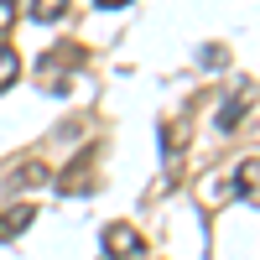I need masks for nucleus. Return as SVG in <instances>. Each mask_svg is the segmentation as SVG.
Returning <instances> with one entry per match:
<instances>
[{
	"label": "nucleus",
	"mask_w": 260,
	"mask_h": 260,
	"mask_svg": "<svg viewBox=\"0 0 260 260\" xmlns=\"http://www.w3.org/2000/svg\"><path fill=\"white\" fill-rule=\"evenodd\" d=\"M104 250H110V260H146V240L136 234V224H104Z\"/></svg>",
	"instance_id": "f257e3e1"
},
{
	"label": "nucleus",
	"mask_w": 260,
	"mask_h": 260,
	"mask_svg": "<svg viewBox=\"0 0 260 260\" xmlns=\"http://www.w3.org/2000/svg\"><path fill=\"white\" fill-rule=\"evenodd\" d=\"M47 182H52V172L42 167L37 156H31V161H16V167H11V177H6V187H11V192H26V187H47Z\"/></svg>",
	"instance_id": "f03ea898"
},
{
	"label": "nucleus",
	"mask_w": 260,
	"mask_h": 260,
	"mask_svg": "<svg viewBox=\"0 0 260 260\" xmlns=\"http://www.w3.org/2000/svg\"><path fill=\"white\" fill-rule=\"evenodd\" d=\"M37 224V203H11L0 213V240H16V234H26Z\"/></svg>",
	"instance_id": "7ed1b4c3"
},
{
	"label": "nucleus",
	"mask_w": 260,
	"mask_h": 260,
	"mask_svg": "<svg viewBox=\"0 0 260 260\" xmlns=\"http://www.w3.org/2000/svg\"><path fill=\"white\" fill-rule=\"evenodd\" d=\"M250 115V94H229L224 104H219V120H213V130H219V136H229L234 125H240Z\"/></svg>",
	"instance_id": "20e7f679"
},
{
	"label": "nucleus",
	"mask_w": 260,
	"mask_h": 260,
	"mask_svg": "<svg viewBox=\"0 0 260 260\" xmlns=\"http://www.w3.org/2000/svg\"><path fill=\"white\" fill-rule=\"evenodd\" d=\"M21 11H26L31 21H42V26H52V21H62L68 0H21Z\"/></svg>",
	"instance_id": "39448f33"
},
{
	"label": "nucleus",
	"mask_w": 260,
	"mask_h": 260,
	"mask_svg": "<svg viewBox=\"0 0 260 260\" xmlns=\"http://www.w3.org/2000/svg\"><path fill=\"white\" fill-rule=\"evenodd\" d=\"M16 78H21V57H16V47H6V37H0V94H6Z\"/></svg>",
	"instance_id": "423d86ee"
},
{
	"label": "nucleus",
	"mask_w": 260,
	"mask_h": 260,
	"mask_svg": "<svg viewBox=\"0 0 260 260\" xmlns=\"http://www.w3.org/2000/svg\"><path fill=\"white\" fill-rule=\"evenodd\" d=\"M234 192H240V198H245V203L255 198V156H245L240 167H234Z\"/></svg>",
	"instance_id": "0eeeda50"
},
{
	"label": "nucleus",
	"mask_w": 260,
	"mask_h": 260,
	"mask_svg": "<svg viewBox=\"0 0 260 260\" xmlns=\"http://www.w3.org/2000/svg\"><path fill=\"white\" fill-rule=\"evenodd\" d=\"M16 26V0H0V37Z\"/></svg>",
	"instance_id": "6e6552de"
},
{
	"label": "nucleus",
	"mask_w": 260,
	"mask_h": 260,
	"mask_svg": "<svg viewBox=\"0 0 260 260\" xmlns=\"http://www.w3.org/2000/svg\"><path fill=\"white\" fill-rule=\"evenodd\" d=\"M182 141H187V136H182V125H167V156H177Z\"/></svg>",
	"instance_id": "1a4fd4ad"
},
{
	"label": "nucleus",
	"mask_w": 260,
	"mask_h": 260,
	"mask_svg": "<svg viewBox=\"0 0 260 260\" xmlns=\"http://www.w3.org/2000/svg\"><path fill=\"white\" fill-rule=\"evenodd\" d=\"M203 62H208V68H224L229 52H224V47H208V52H203Z\"/></svg>",
	"instance_id": "9d476101"
},
{
	"label": "nucleus",
	"mask_w": 260,
	"mask_h": 260,
	"mask_svg": "<svg viewBox=\"0 0 260 260\" xmlns=\"http://www.w3.org/2000/svg\"><path fill=\"white\" fill-rule=\"evenodd\" d=\"M99 11H120V6H130V0H94Z\"/></svg>",
	"instance_id": "9b49d317"
}]
</instances>
